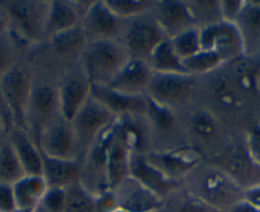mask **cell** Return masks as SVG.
Here are the masks:
<instances>
[{
	"instance_id": "16",
	"label": "cell",
	"mask_w": 260,
	"mask_h": 212,
	"mask_svg": "<svg viewBox=\"0 0 260 212\" xmlns=\"http://www.w3.org/2000/svg\"><path fill=\"white\" fill-rule=\"evenodd\" d=\"M114 191L119 207L126 212H158L164 203V199L132 176L124 179Z\"/></svg>"
},
{
	"instance_id": "40",
	"label": "cell",
	"mask_w": 260,
	"mask_h": 212,
	"mask_svg": "<svg viewBox=\"0 0 260 212\" xmlns=\"http://www.w3.org/2000/svg\"><path fill=\"white\" fill-rule=\"evenodd\" d=\"M40 206L49 212H64L67 206V189L49 187L40 202Z\"/></svg>"
},
{
	"instance_id": "2",
	"label": "cell",
	"mask_w": 260,
	"mask_h": 212,
	"mask_svg": "<svg viewBox=\"0 0 260 212\" xmlns=\"http://www.w3.org/2000/svg\"><path fill=\"white\" fill-rule=\"evenodd\" d=\"M166 39L164 29L149 12L126 21L120 41L129 58L148 62L154 49Z\"/></svg>"
},
{
	"instance_id": "49",
	"label": "cell",
	"mask_w": 260,
	"mask_h": 212,
	"mask_svg": "<svg viewBox=\"0 0 260 212\" xmlns=\"http://www.w3.org/2000/svg\"><path fill=\"white\" fill-rule=\"evenodd\" d=\"M31 212H49V211H46V209H45V208H42V207L39 204V206H37L35 209H32Z\"/></svg>"
},
{
	"instance_id": "13",
	"label": "cell",
	"mask_w": 260,
	"mask_h": 212,
	"mask_svg": "<svg viewBox=\"0 0 260 212\" xmlns=\"http://www.w3.org/2000/svg\"><path fill=\"white\" fill-rule=\"evenodd\" d=\"M146 157L165 175L176 180L194 171L203 161L202 152L192 146H180L166 151L151 152Z\"/></svg>"
},
{
	"instance_id": "47",
	"label": "cell",
	"mask_w": 260,
	"mask_h": 212,
	"mask_svg": "<svg viewBox=\"0 0 260 212\" xmlns=\"http://www.w3.org/2000/svg\"><path fill=\"white\" fill-rule=\"evenodd\" d=\"M229 212H260V208L259 207L254 206V204H251L250 202L242 199L239 203L235 204Z\"/></svg>"
},
{
	"instance_id": "25",
	"label": "cell",
	"mask_w": 260,
	"mask_h": 212,
	"mask_svg": "<svg viewBox=\"0 0 260 212\" xmlns=\"http://www.w3.org/2000/svg\"><path fill=\"white\" fill-rule=\"evenodd\" d=\"M49 188L42 175H24L13 184L17 208L19 211H32L41 202L45 192Z\"/></svg>"
},
{
	"instance_id": "42",
	"label": "cell",
	"mask_w": 260,
	"mask_h": 212,
	"mask_svg": "<svg viewBox=\"0 0 260 212\" xmlns=\"http://www.w3.org/2000/svg\"><path fill=\"white\" fill-rule=\"evenodd\" d=\"M244 6L245 0H222V2H219L222 21L234 22L235 23Z\"/></svg>"
},
{
	"instance_id": "24",
	"label": "cell",
	"mask_w": 260,
	"mask_h": 212,
	"mask_svg": "<svg viewBox=\"0 0 260 212\" xmlns=\"http://www.w3.org/2000/svg\"><path fill=\"white\" fill-rule=\"evenodd\" d=\"M81 13H79L78 8L73 6V3L64 2V0L49 2L45 36L51 37L60 32L67 31V29L81 26Z\"/></svg>"
},
{
	"instance_id": "36",
	"label": "cell",
	"mask_w": 260,
	"mask_h": 212,
	"mask_svg": "<svg viewBox=\"0 0 260 212\" xmlns=\"http://www.w3.org/2000/svg\"><path fill=\"white\" fill-rule=\"evenodd\" d=\"M106 4L119 18L129 21L152 12L156 3L146 0H107Z\"/></svg>"
},
{
	"instance_id": "41",
	"label": "cell",
	"mask_w": 260,
	"mask_h": 212,
	"mask_svg": "<svg viewBox=\"0 0 260 212\" xmlns=\"http://www.w3.org/2000/svg\"><path fill=\"white\" fill-rule=\"evenodd\" d=\"M245 147L251 160L260 168V124H255L249 129L245 139Z\"/></svg>"
},
{
	"instance_id": "9",
	"label": "cell",
	"mask_w": 260,
	"mask_h": 212,
	"mask_svg": "<svg viewBox=\"0 0 260 212\" xmlns=\"http://www.w3.org/2000/svg\"><path fill=\"white\" fill-rule=\"evenodd\" d=\"M126 21L119 18L106 2H93L82 17L81 27L88 42L100 40H120Z\"/></svg>"
},
{
	"instance_id": "11",
	"label": "cell",
	"mask_w": 260,
	"mask_h": 212,
	"mask_svg": "<svg viewBox=\"0 0 260 212\" xmlns=\"http://www.w3.org/2000/svg\"><path fill=\"white\" fill-rule=\"evenodd\" d=\"M195 87L197 83L191 74L153 73L147 96L172 108L189 101L194 95Z\"/></svg>"
},
{
	"instance_id": "39",
	"label": "cell",
	"mask_w": 260,
	"mask_h": 212,
	"mask_svg": "<svg viewBox=\"0 0 260 212\" xmlns=\"http://www.w3.org/2000/svg\"><path fill=\"white\" fill-rule=\"evenodd\" d=\"M189 7L199 28L222 21L219 2H190Z\"/></svg>"
},
{
	"instance_id": "7",
	"label": "cell",
	"mask_w": 260,
	"mask_h": 212,
	"mask_svg": "<svg viewBox=\"0 0 260 212\" xmlns=\"http://www.w3.org/2000/svg\"><path fill=\"white\" fill-rule=\"evenodd\" d=\"M59 118L61 115L57 88L47 83L34 84L27 110V132H32L34 141L36 142L40 133Z\"/></svg>"
},
{
	"instance_id": "33",
	"label": "cell",
	"mask_w": 260,
	"mask_h": 212,
	"mask_svg": "<svg viewBox=\"0 0 260 212\" xmlns=\"http://www.w3.org/2000/svg\"><path fill=\"white\" fill-rule=\"evenodd\" d=\"M172 47L181 60L195 55L202 50L201 44V28L199 27H190L185 31L180 32L176 36L169 39Z\"/></svg>"
},
{
	"instance_id": "17",
	"label": "cell",
	"mask_w": 260,
	"mask_h": 212,
	"mask_svg": "<svg viewBox=\"0 0 260 212\" xmlns=\"http://www.w3.org/2000/svg\"><path fill=\"white\" fill-rule=\"evenodd\" d=\"M152 14L164 29L167 39L176 36L180 32L195 27V19L186 2L164 0L158 2L152 9Z\"/></svg>"
},
{
	"instance_id": "8",
	"label": "cell",
	"mask_w": 260,
	"mask_h": 212,
	"mask_svg": "<svg viewBox=\"0 0 260 212\" xmlns=\"http://www.w3.org/2000/svg\"><path fill=\"white\" fill-rule=\"evenodd\" d=\"M117 116L110 110H107L104 105L100 104L97 100L89 96L83 108L79 110L76 118L71 123L81 148H87L92 146L97 137L115 123Z\"/></svg>"
},
{
	"instance_id": "52",
	"label": "cell",
	"mask_w": 260,
	"mask_h": 212,
	"mask_svg": "<svg viewBox=\"0 0 260 212\" xmlns=\"http://www.w3.org/2000/svg\"><path fill=\"white\" fill-rule=\"evenodd\" d=\"M16 212H31V211H19L18 209V211H16Z\"/></svg>"
},
{
	"instance_id": "30",
	"label": "cell",
	"mask_w": 260,
	"mask_h": 212,
	"mask_svg": "<svg viewBox=\"0 0 260 212\" xmlns=\"http://www.w3.org/2000/svg\"><path fill=\"white\" fill-rule=\"evenodd\" d=\"M211 89L214 101L224 109L237 108L241 104V92L235 86L227 71L217 72L212 79Z\"/></svg>"
},
{
	"instance_id": "10",
	"label": "cell",
	"mask_w": 260,
	"mask_h": 212,
	"mask_svg": "<svg viewBox=\"0 0 260 212\" xmlns=\"http://www.w3.org/2000/svg\"><path fill=\"white\" fill-rule=\"evenodd\" d=\"M36 144L45 156L61 160H74L79 159L78 139L69 123L62 118L50 124L37 137Z\"/></svg>"
},
{
	"instance_id": "6",
	"label": "cell",
	"mask_w": 260,
	"mask_h": 212,
	"mask_svg": "<svg viewBox=\"0 0 260 212\" xmlns=\"http://www.w3.org/2000/svg\"><path fill=\"white\" fill-rule=\"evenodd\" d=\"M202 50L216 52L224 64L245 55L244 42L234 22L219 21L201 27Z\"/></svg>"
},
{
	"instance_id": "23",
	"label": "cell",
	"mask_w": 260,
	"mask_h": 212,
	"mask_svg": "<svg viewBox=\"0 0 260 212\" xmlns=\"http://www.w3.org/2000/svg\"><path fill=\"white\" fill-rule=\"evenodd\" d=\"M9 134L26 175H42V154L28 132L14 128Z\"/></svg>"
},
{
	"instance_id": "35",
	"label": "cell",
	"mask_w": 260,
	"mask_h": 212,
	"mask_svg": "<svg viewBox=\"0 0 260 212\" xmlns=\"http://www.w3.org/2000/svg\"><path fill=\"white\" fill-rule=\"evenodd\" d=\"M147 97V109L144 115L149 119L152 126L159 132H170L176 124V116H175L172 108L161 102L154 101L153 99Z\"/></svg>"
},
{
	"instance_id": "21",
	"label": "cell",
	"mask_w": 260,
	"mask_h": 212,
	"mask_svg": "<svg viewBox=\"0 0 260 212\" xmlns=\"http://www.w3.org/2000/svg\"><path fill=\"white\" fill-rule=\"evenodd\" d=\"M83 166L79 159L61 160L42 155V176L49 187L68 188L81 181Z\"/></svg>"
},
{
	"instance_id": "29",
	"label": "cell",
	"mask_w": 260,
	"mask_h": 212,
	"mask_svg": "<svg viewBox=\"0 0 260 212\" xmlns=\"http://www.w3.org/2000/svg\"><path fill=\"white\" fill-rule=\"evenodd\" d=\"M86 35L81 26L67 29L64 32L54 35L50 37V45L56 55L72 56L76 54H82L87 45Z\"/></svg>"
},
{
	"instance_id": "34",
	"label": "cell",
	"mask_w": 260,
	"mask_h": 212,
	"mask_svg": "<svg viewBox=\"0 0 260 212\" xmlns=\"http://www.w3.org/2000/svg\"><path fill=\"white\" fill-rule=\"evenodd\" d=\"M182 64H184L186 73L191 74V76L213 73V72L218 71L222 66H224L222 59L216 52L208 51V50H201L195 55L182 60Z\"/></svg>"
},
{
	"instance_id": "26",
	"label": "cell",
	"mask_w": 260,
	"mask_h": 212,
	"mask_svg": "<svg viewBox=\"0 0 260 212\" xmlns=\"http://www.w3.org/2000/svg\"><path fill=\"white\" fill-rule=\"evenodd\" d=\"M227 64H230L227 73L241 94L251 92L256 88L260 77V63L254 56L244 55Z\"/></svg>"
},
{
	"instance_id": "12",
	"label": "cell",
	"mask_w": 260,
	"mask_h": 212,
	"mask_svg": "<svg viewBox=\"0 0 260 212\" xmlns=\"http://www.w3.org/2000/svg\"><path fill=\"white\" fill-rule=\"evenodd\" d=\"M214 168L223 171L242 189L260 184V168L251 160L246 147L232 146L214 157Z\"/></svg>"
},
{
	"instance_id": "5",
	"label": "cell",
	"mask_w": 260,
	"mask_h": 212,
	"mask_svg": "<svg viewBox=\"0 0 260 212\" xmlns=\"http://www.w3.org/2000/svg\"><path fill=\"white\" fill-rule=\"evenodd\" d=\"M0 88L11 111L14 128L27 132V110L34 81L27 68L16 66L0 78Z\"/></svg>"
},
{
	"instance_id": "51",
	"label": "cell",
	"mask_w": 260,
	"mask_h": 212,
	"mask_svg": "<svg viewBox=\"0 0 260 212\" xmlns=\"http://www.w3.org/2000/svg\"><path fill=\"white\" fill-rule=\"evenodd\" d=\"M112 212H126V211H124V209H121V208H120V207H119V208L114 209V211H112Z\"/></svg>"
},
{
	"instance_id": "3",
	"label": "cell",
	"mask_w": 260,
	"mask_h": 212,
	"mask_svg": "<svg viewBox=\"0 0 260 212\" xmlns=\"http://www.w3.org/2000/svg\"><path fill=\"white\" fill-rule=\"evenodd\" d=\"M190 192L201 197L218 212H229L244 199V189L217 168L204 171Z\"/></svg>"
},
{
	"instance_id": "45",
	"label": "cell",
	"mask_w": 260,
	"mask_h": 212,
	"mask_svg": "<svg viewBox=\"0 0 260 212\" xmlns=\"http://www.w3.org/2000/svg\"><path fill=\"white\" fill-rule=\"evenodd\" d=\"M0 118H2V122H3L4 126V132H8L11 133L14 129L13 119H12L11 111H9L8 106L6 104V100L3 97V92H2V88H0Z\"/></svg>"
},
{
	"instance_id": "28",
	"label": "cell",
	"mask_w": 260,
	"mask_h": 212,
	"mask_svg": "<svg viewBox=\"0 0 260 212\" xmlns=\"http://www.w3.org/2000/svg\"><path fill=\"white\" fill-rule=\"evenodd\" d=\"M148 64L153 73H179L187 74L181 59L177 56L171 41L166 39L154 49L149 56Z\"/></svg>"
},
{
	"instance_id": "4",
	"label": "cell",
	"mask_w": 260,
	"mask_h": 212,
	"mask_svg": "<svg viewBox=\"0 0 260 212\" xmlns=\"http://www.w3.org/2000/svg\"><path fill=\"white\" fill-rule=\"evenodd\" d=\"M49 2H14L7 7L9 31L21 41H40L45 36Z\"/></svg>"
},
{
	"instance_id": "15",
	"label": "cell",
	"mask_w": 260,
	"mask_h": 212,
	"mask_svg": "<svg viewBox=\"0 0 260 212\" xmlns=\"http://www.w3.org/2000/svg\"><path fill=\"white\" fill-rule=\"evenodd\" d=\"M129 176L136 179L138 183L162 199L182 187L181 180H176L165 175L142 154H132L130 156Z\"/></svg>"
},
{
	"instance_id": "50",
	"label": "cell",
	"mask_w": 260,
	"mask_h": 212,
	"mask_svg": "<svg viewBox=\"0 0 260 212\" xmlns=\"http://www.w3.org/2000/svg\"><path fill=\"white\" fill-rule=\"evenodd\" d=\"M2 131L4 132V126H3V122H2V118H0V132Z\"/></svg>"
},
{
	"instance_id": "31",
	"label": "cell",
	"mask_w": 260,
	"mask_h": 212,
	"mask_svg": "<svg viewBox=\"0 0 260 212\" xmlns=\"http://www.w3.org/2000/svg\"><path fill=\"white\" fill-rule=\"evenodd\" d=\"M24 175L23 166L11 142H0V183L13 186Z\"/></svg>"
},
{
	"instance_id": "1",
	"label": "cell",
	"mask_w": 260,
	"mask_h": 212,
	"mask_svg": "<svg viewBox=\"0 0 260 212\" xmlns=\"http://www.w3.org/2000/svg\"><path fill=\"white\" fill-rule=\"evenodd\" d=\"M81 56L82 69L91 84L97 86H109L129 60V55L120 40L87 42Z\"/></svg>"
},
{
	"instance_id": "32",
	"label": "cell",
	"mask_w": 260,
	"mask_h": 212,
	"mask_svg": "<svg viewBox=\"0 0 260 212\" xmlns=\"http://www.w3.org/2000/svg\"><path fill=\"white\" fill-rule=\"evenodd\" d=\"M67 189V206L64 212H100L97 208L96 196L83 184H73Z\"/></svg>"
},
{
	"instance_id": "27",
	"label": "cell",
	"mask_w": 260,
	"mask_h": 212,
	"mask_svg": "<svg viewBox=\"0 0 260 212\" xmlns=\"http://www.w3.org/2000/svg\"><path fill=\"white\" fill-rule=\"evenodd\" d=\"M158 212H218L204 199L190 192L187 188H179L164 199Z\"/></svg>"
},
{
	"instance_id": "19",
	"label": "cell",
	"mask_w": 260,
	"mask_h": 212,
	"mask_svg": "<svg viewBox=\"0 0 260 212\" xmlns=\"http://www.w3.org/2000/svg\"><path fill=\"white\" fill-rule=\"evenodd\" d=\"M152 76H153V72L148 62L129 58V60L122 66L116 77L112 79L109 87L122 94L144 96L148 91Z\"/></svg>"
},
{
	"instance_id": "48",
	"label": "cell",
	"mask_w": 260,
	"mask_h": 212,
	"mask_svg": "<svg viewBox=\"0 0 260 212\" xmlns=\"http://www.w3.org/2000/svg\"><path fill=\"white\" fill-rule=\"evenodd\" d=\"M9 31V23L8 18L6 16V12L0 11V36H3L4 34Z\"/></svg>"
},
{
	"instance_id": "37",
	"label": "cell",
	"mask_w": 260,
	"mask_h": 212,
	"mask_svg": "<svg viewBox=\"0 0 260 212\" xmlns=\"http://www.w3.org/2000/svg\"><path fill=\"white\" fill-rule=\"evenodd\" d=\"M190 129L195 137L203 141H209L217 134V119L211 111L206 109L195 110L190 115Z\"/></svg>"
},
{
	"instance_id": "14",
	"label": "cell",
	"mask_w": 260,
	"mask_h": 212,
	"mask_svg": "<svg viewBox=\"0 0 260 212\" xmlns=\"http://www.w3.org/2000/svg\"><path fill=\"white\" fill-rule=\"evenodd\" d=\"M91 82L87 78L83 69L71 72L62 79L59 92L60 115L67 123L71 124L83 105L91 96Z\"/></svg>"
},
{
	"instance_id": "43",
	"label": "cell",
	"mask_w": 260,
	"mask_h": 212,
	"mask_svg": "<svg viewBox=\"0 0 260 212\" xmlns=\"http://www.w3.org/2000/svg\"><path fill=\"white\" fill-rule=\"evenodd\" d=\"M16 211H18V208H17L13 186L7 183H0V212Z\"/></svg>"
},
{
	"instance_id": "20",
	"label": "cell",
	"mask_w": 260,
	"mask_h": 212,
	"mask_svg": "<svg viewBox=\"0 0 260 212\" xmlns=\"http://www.w3.org/2000/svg\"><path fill=\"white\" fill-rule=\"evenodd\" d=\"M130 156H132V151L121 138L116 128V123H115L114 134L107 148L106 166H105L107 188L114 191L124 179L129 176Z\"/></svg>"
},
{
	"instance_id": "38",
	"label": "cell",
	"mask_w": 260,
	"mask_h": 212,
	"mask_svg": "<svg viewBox=\"0 0 260 212\" xmlns=\"http://www.w3.org/2000/svg\"><path fill=\"white\" fill-rule=\"evenodd\" d=\"M18 39L8 31L0 36V78L18 66Z\"/></svg>"
},
{
	"instance_id": "18",
	"label": "cell",
	"mask_w": 260,
	"mask_h": 212,
	"mask_svg": "<svg viewBox=\"0 0 260 212\" xmlns=\"http://www.w3.org/2000/svg\"><path fill=\"white\" fill-rule=\"evenodd\" d=\"M91 96L102 104L115 116L144 115L147 109V97L133 96L116 91L109 86L92 84Z\"/></svg>"
},
{
	"instance_id": "44",
	"label": "cell",
	"mask_w": 260,
	"mask_h": 212,
	"mask_svg": "<svg viewBox=\"0 0 260 212\" xmlns=\"http://www.w3.org/2000/svg\"><path fill=\"white\" fill-rule=\"evenodd\" d=\"M96 203L100 212H112L119 208L116 194L112 189H105L101 193L96 194Z\"/></svg>"
},
{
	"instance_id": "46",
	"label": "cell",
	"mask_w": 260,
	"mask_h": 212,
	"mask_svg": "<svg viewBox=\"0 0 260 212\" xmlns=\"http://www.w3.org/2000/svg\"><path fill=\"white\" fill-rule=\"evenodd\" d=\"M244 199L260 208V184L244 191Z\"/></svg>"
},
{
	"instance_id": "22",
	"label": "cell",
	"mask_w": 260,
	"mask_h": 212,
	"mask_svg": "<svg viewBox=\"0 0 260 212\" xmlns=\"http://www.w3.org/2000/svg\"><path fill=\"white\" fill-rule=\"evenodd\" d=\"M235 24L242 37L245 55L256 56L260 51V2H245Z\"/></svg>"
}]
</instances>
